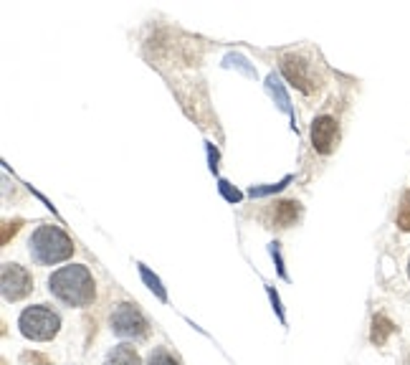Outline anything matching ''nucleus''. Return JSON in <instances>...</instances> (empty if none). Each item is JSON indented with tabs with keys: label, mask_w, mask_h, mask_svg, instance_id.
I'll list each match as a JSON object with an SVG mask.
<instances>
[{
	"label": "nucleus",
	"mask_w": 410,
	"mask_h": 365,
	"mask_svg": "<svg viewBox=\"0 0 410 365\" xmlns=\"http://www.w3.org/2000/svg\"><path fill=\"white\" fill-rule=\"evenodd\" d=\"M147 365H180L172 355H170L165 348H154L152 353H150V360H147Z\"/></svg>",
	"instance_id": "14"
},
{
	"label": "nucleus",
	"mask_w": 410,
	"mask_h": 365,
	"mask_svg": "<svg viewBox=\"0 0 410 365\" xmlns=\"http://www.w3.org/2000/svg\"><path fill=\"white\" fill-rule=\"evenodd\" d=\"M112 330L117 332L119 337H134V340H139V337L147 335V330H150V325H147L145 314L139 312L134 305H119L114 312H112Z\"/></svg>",
	"instance_id": "4"
},
{
	"label": "nucleus",
	"mask_w": 410,
	"mask_h": 365,
	"mask_svg": "<svg viewBox=\"0 0 410 365\" xmlns=\"http://www.w3.org/2000/svg\"><path fill=\"white\" fill-rule=\"evenodd\" d=\"M408 274H410V261H408Z\"/></svg>",
	"instance_id": "19"
},
{
	"label": "nucleus",
	"mask_w": 410,
	"mask_h": 365,
	"mask_svg": "<svg viewBox=\"0 0 410 365\" xmlns=\"http://www.w3.org/2000/svg\"><path fill=\"white\" fill-rule=\"evenodd\" d=\"M18 229H21V221H13V224H6V229H3V246L10 241V233H18Z\"/></svg>",
	"instance_id": "18"
},
{
	"label": "nucleus",
	"mask_w": 410,
	"mask_h": 365,
	"mask_svg": "<svg viewBox=\"0 0 410 365\" xmlns=\"http://www.w3.org/2000/svg\"><path fill=\"white\" fill-rule=\"evenodd\" d=\"M398 229L400 231H410V190L400 201V211H398Z\"/></svg>",
	"instance_id": "13"
},
{
	"label": "nucleus",
	"mask_w": 410,
	"mask_h": 365,
	"mask_svg": "<svg viewBox=\"0 0 410 365\" xmlns=\"http://www.w3.org/2000/svg\"><path fill=\"white\" fill-rule=\"evenodd\" d=\"M339 137V127L337 120H332V117H317L312 122V145H314L317 152H322V155H330L332 150H335V142Z\"/></svg>",
	"instance_id": "6"
},
{
	"label": "nucleus",
	"mask_w": 410,
	"mask_h": 365,
	"mask_svg": "<svg viewBox=\"0 0 410 365\" xmlns=\"http://www.w3.org/2000/svg\"><path fill=\"white\" fill-rule=\"evenodd\" d=\"M139 274H142V279L147 282V287L157 294V299H162V302H168V292H165V287H162V282L157 279V276L150 271V269L145 267V264H139Z\"/></svg>",
	"instance_id": "12"
},
{
	"label": "nucleus",
	"mask_w": 410,
	"mask_h": 365,
	"mask_svg": "<svg viewBox=\"0 0 410 365\" xmlns=\"http://www.w3.org/2000/svg\"><path fill=\"white\" fill-rule=\"evenodd\" d=\"M301 208L296 201H278L274 203V226H278V229H289V226L296 224V218H299Z\"/></svg>",
	"instance_id": "8"
},
{
	"label": "nucleus",
	"mask_w": 410,
	"mask_h": 365,
	"mask_svg": "<svg viewBox=\"0 0 410 365\" xmlns=\"http://www.w3.org/2000/svg\"><path fill=\"white\" fill-rule=\"evenodd\" d=\"M289 175H286L284 180H281V183H276V186H269V188H251L249 190V195H253V198H256V195H266V193H274V190H281V188L286 186V183H289Z\"/></svg>",
	"instance_id": "16"
},
{
	"label": "nucleus",
	"mask_w": 410,
	"mask_h": 365,
	"mask_svg": "<svg viewBox=\"0 0 410 365\" xmlns=\"http://www.w3.org/2000/svg\"><path fill=\"white\" fill-rule=\"evenodd\" d=\"M104 365H142V360H139L137 350L132 345H117V348H112L107 353Z\"/></svg>",
	"instance_id": "9"
},
{
	"label": "nucleus",
	"mask_w": 410,
	"mask_h": 365,
	"mask_svg": "<svg viewBox=\"0 0 410 365\" xmlns=\"http://www.w3.org/2000/svg\"><path fill=\"white\" fill-rule=\"evenodd\" d=\"M18 328L28 340H53L56 332L61 328L59 314L48 310L44 305L28 307L21 312V320H18Z\"/></svg>",
	"instance_id": "3"
},
{
	"label": "nucleus",
	"mask_w": 410,
	"mask_h": 365,
	"mask_svg": "<svg viewBox=\"0 0 410 365\" xmlns=\"http://www.w3.org/2000/svg\"><path fill=\"white\" fill-rule=\"evenodd\" d=\"M266 89H269V94L274 97V102H276V105L281 107V109H284L289 117H294V114H292V102H289V94H286L284 84L278 82L276 74H269V79H266Z\"/></svg>",
	"instance_id": "10"
},
{
	"label": "nucleus",
	"mask_w": 410,
	"mask_h": 365,
	"mask_svg": "<svg viewBox=\"0 0 410 365\" xmlns=\"http://www.w3.org/2000/svg\"><path fill=\"white\" fill-rule=\"evenodd\" d=\"M23 360L33 365H51V360L46 358V355H41V353H23Z\"/></svg>",
	"instance_id": "17"
},
{
	"label": "nucleus",
	"mask_w": 410,
	"mask_h": 365,
	"mask_svg": "<svg viewBox=\"0 0 410 365\" xmlns=\"http://www.w3.org/2000/svg\"><path fill=\"white\" fill-rule=\"evenodd\" d=\"M220 186V193L226 195V201H231V203H238L243 198L241 193H238V190H235V188H231V183H228V180H220L218 183Z\"/></svg>",
	"instance_id": "15"
},
{
	"label": "nucleus",
	"mask_w": 410,
	"mask_h": 365,
	"mask_svg": "<svg viewBox=\"0 0 410 365\" xmlns=\"http://www.w3.org/2000/svg\"><path fill=\"white\" fill-rule=\"evenodd\" d=\"M48 290L56 299H61L69 307H89L96 299L94 276L89 274L87 267L71 264L53 271L48 279Z\"/></svg>",
	"instance_id": "1"
},
{
	"label": "nucleus",
	"mask_w": 410,
	"mask_h": 365,
	"mask_svg": "<svg viewBox=\"0 0 410 365\" xmlns=\"http://www.w3.org/2000/svg\"><path fill=\"white\" fill-rule=\"evenodd\" d=\"M30 246V256L38 264H59V261H66L73 253V241L66 236L64 229L59 226H38L33 236L28 241Z\"/></svg>",
	"instance_id": "2"
},
{
	"label": "nucleus",
	"mask_w": 410,
	"mask_h": 365,
	"mask_svg": "<svg viewBox=\"0 0 410 365\" xmlns=\"http://www.w3.org/2000/svg\"><path fill=\"white\" fill-rule=\"evenodd\" d=\"M393 332H395V325H393L385 314H375L373 317V335H370V340H373L375 345H385V340H388Z\"/></svg>",
	"instance_id": "11"
},
{
	"label": "nucleus",
	"mask_w": 410,
	"mask_h": 365,
	"mask_svg": "<svg viewBox=\"0 0 410 365\" xmlns=\"http://www.w3.org/2000/svg\"><path fill=\"white\" fill-rule=\"evenodd\" d=\"M281 69H284L286 79H289L296 89H301L304 94H312V91H314L312 79H309V74H307V64L301 59H296V56H284V59H281Z\"/></svg>",
	"instance_id": "7"
},
{
	"label": "nucleus",
	"mask_w": 410,
	"mask_h": 365,
	"mask_svg": "<svg viewBox=\"0 0 410 365\" xmlns=\"http://www.w3.org/2000/svg\"><path fill=\"white\" fill-rule=\"evenodd\" d=\"M0 290L8 302H18V299L28 297L33 290V279L21 264H3L0 271Z\"/></svg>",
	"instance_id": "5"
}]
</instances>
